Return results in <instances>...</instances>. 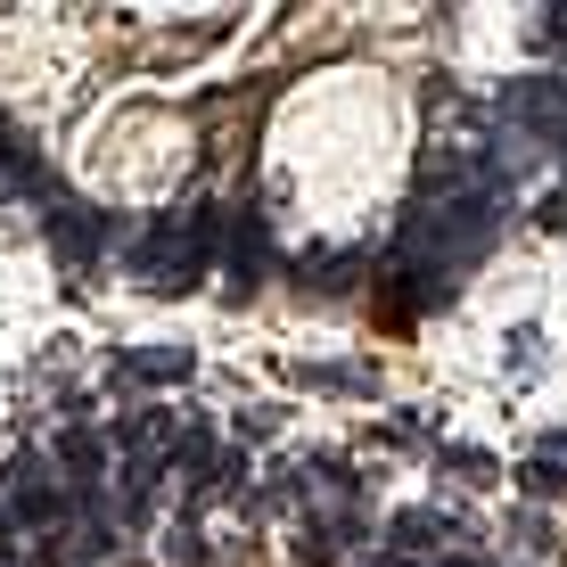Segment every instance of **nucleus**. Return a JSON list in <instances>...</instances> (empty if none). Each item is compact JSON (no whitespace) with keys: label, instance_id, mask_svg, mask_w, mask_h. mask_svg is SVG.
Masks as SVG:
<instances>
[{"label":"nucleus","instance_id":"f257e3e1","mask_svg":"<svg viewBox=\"0 0 567 567\" xmlns=\"http://www.w3.org/2000/svg\"><path fill=\"white\" fill-rule=\"evenodd\" d=\"M494 230H502L494 198H436V206H420L412 223H403L395 256H403V264H436V271H453V264H477L485 247H494Z\"/></svg>","mask_w":567,"mask_h":567},{"label":"nucleus","instance_id":"f03ea898","mask_svg":"<svg viewBox=\"0 0 567 567\" xmlns=\"http://www.w3.org/2000/svg\"><path fill=\"white\" fill-rule=\"evenodd\" d=\"M9 477H17V485H9V502H17V526H33V535H42V526H58V518H66V494L33 477V461H17Z\"/></svg>","mask_w":567,"mask_h":567},{"label":"nucleus","instance_id":"7ed1b4c3","mask_svg":"<svg viewBox=\"0 0 567 567\" xmlns=\"http://www.w3.org/2000/svg\"><path fill=\"white\" fill-rule=\"evenodd\" d=\"M50 239H58V256H66V264H83L91 247L107 239V214H91V206H66V214L50 223Z\"/></svg>","mask_w":567,"mask_h":567},{"label":"nucleus","instance_id":"20e7f679","mask_svg":"<svg viewBox=\"0 0 567 567\" xmlns=\"http://www.w3.org/2000/svg\"><path fill=\"white\" fill-rule=\"evenodd\" d=\"M395 543H403V551H436V543H453V518H436V511H403V518H395Z\"/></svg>","mask_w":567,"mask_h":567},{"label":"nucleus","instance_id":"39448f33","mask_svg":"<svg viewBox=\"0 0 567 567\" xmlns=\"http://www.w3.org/2000/svg\"><path fill=\"white\" fill-rule=\"evenodd\" d=\"M124 379H189V346H173V354H132Z\"/></svg>","mask_w":567,"mask_h":567},{"label":"nucleus","instance_id":"423d86ee","mask_svg":"<svg viewBox=\"0 0 567 567\" xmlns=\"http://www.w3.org/2000/svg\"><path fill=\"white\" fill-rule=\"evenodd\" d=\"M165 559H182V567H189V559H206V543H198V526H189V518H182V526H165Z\"/></svg>","mask_w":567,"mask_h":567},{"label":"nucleus","instance_id":"0eeeda50","mask_svg":"<svg viewBox=\"0 0 567 567\" xmlns=\"http://www.w3.org/2000/svg\"><path fill=\"white\" fill-rule=\"evenodd\" d=\"M58 453H66L74 468H100V436H91V427H74V436H66V444H58Z\"/></svg>","mask_w":567,"mask_h":567},{"label":"nucleus","instance_id":"6e6552de","mask_svg":"<svg viewBox=\"0 0 567 567\" xmlns=\"http://www.w3.org/2000/svg\"><path fill=\"white\" fill-rule=\"evenodd\" d=\"M518 477H526V494H559V485H567V477H559V468H551V461H526V468H518Z\"/></svg>","mask_w":567,"mask_h":567},{"label":"nucleus","instance_id":"1a4fd4ad","mask_svg":"<svg viewBox=\"0 0 567 567\" xmlns=\"http://www.w3.org/2000/svg\"><path fill=\"white\" fill-rule=\"evenodd\" d=\"M543 362V338H535V329H518V338H511V370H535Z\"/></svg>","mask_w":567,"mask_h":567},{"label":"nucleus","instance_id":"9d476101","mask_svg":"<svg viewBox=\"0 0 567 567\" xmlns=\"http://www.w3.org/2000/svg\"><path fill=\"white\" fill-rule=\"evenodd\" d=\"M535 223H551V230H567V189H551V198H543V214Z\"/></svg>","mask_w":567,"mask_h":567},{"label":"nucleus","instance_id":"9b49d317","mask_svg":"<svg viewBox=\"0 0 567 567\" xmlns=\"http://www.w3.org/2000/svg\"><path fill=\"white\" fill-rule=\"evenodd\" d=\"M543 461H567V436H543Z\"/></svg>","mask_w":567,"mask_h":567}]
</instances>
